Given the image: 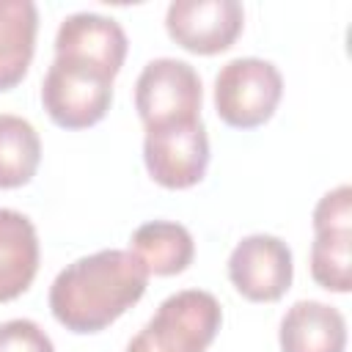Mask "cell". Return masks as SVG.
<instances>
[{
  "instance_id": "obj_2",
  "label": "cell",
  "mask_w": 352,
  "mask_h": 352,
  "mask_svg": "<svg viewBox=\"0 0 352 352\" xmlns=\"http://www.w3.org/2000/svg\"><path fill=\"white\" fill-rule=\"evenodd\" d=\"M223 322L220 302L201 289H184L162 300L126 352H206Z\"/></svg>"
},
{
  "instance_id": "obj_9",
  "label": "cell",
  "mask_w": 352,
  "mask_h": 352,
  "mask_svg": "<svg viewBox=\"0 0 352 352\" xmlns=\"http://www.w3.org/2000/svg\"><path fill=\"white\" fill-rule=\"evenodd\" d=\"M55 58H69L116 77L126 58V36L121 25L102 14H72L55 36Z\"/></svg>"
},
{
  "instance_id": "obj_5",
  "label": "cell",
  "mask_w": 352,
  "mask_h": 352,
  "mask_svg": "<svg viewBox=\"0 0 352 352\" xmlns=\"http://www.w3.org/2000/svg\"><path fill=\"white\" fill-rule=\"evenodd\" d=\"M135 107L146 129L195 121L201 110V77L187 60L157 58L135 82Z\"/></svg>"
},
{
  "instance_id": "obj_17",
  "label": "cell",
  "mask_w": 352,
  "mask_h": 352,
  "mask_svg": "<svg viewBox=\"0 0 352 352\" xmlns=\"http://www.w3.org/2000/svg\"><path fill=\"white\" fill-rule=\"evenodd\" d=\"M0 352H55V346L36 322L8 319L0 324Z\"/></svg>"
},
{
  "instance_id": "obj_16",
  "label": "cell",
  "mask_w": 352,
  "mask_h": 352,
  "mask_svg": "<svg viewBox=\"0 0 352 352\" xmlns=\"http://www.w3.org/2000/svg\"><path fill=\"white\" fill-rule=\"evenodd\" d=\"M314 231H352V190L341 184L330 190L314 209Z\"/></svg>"
},
{
  "instance_id": "obj_15",
  "label": "cell",
  "mask_w": 352,
  "mask_h": 352,
  "mask_svg": "<svg viewBox=\"0 0 352 352\" xmlns=\"http://www.w3.org/2000/svg\"><path fill=\"white\" fill-rule=\"evenodd\" d=\"M311 275L327 289L346 294L352 289V231H319L311 245Z\"/></svg>"
},
{
  "instance_id": "obj_6",
  "label": "cell",
  "mask_w": 352,
  "mask_h": 352,
  "mask_svg": "<svg viewBox=\"0 0 352 352\" xmlns=\"http://www.w3.org/2000/svg\"><path fill=\"white\" fill-rule=\"evenodd\" d=\"M143 160L148 176L168 190L198 184L209 165V138L201 118L146 129Z\"/></svg>"
},
{
  "instance_id": "obj_3",
  "label": "cell",
  "mask_w": 352,
  "mask_h": 352,
  "mask_svg": "<svg viewBox=\"0 0 352 352\" xmlns=\"http://www.w3.org/2000/svg\"><path fill=\"white\" fill-rule=\"evenodd\" d=\"M280 96L283 77L261 58L228 60L214 77V110L234 129H253L270 121Z\"/></svg>"
},
{
  "instance_id": "obj_1",
  "label": "cell",
  "mask_w": 352,
  "mask_h": 352,
  "mask_svg": "<svg viewBox=\"0 0 352 352\" xmlns=\"http://www.w3.org/2000/svg\"><path fill=\"white\" fill-rule=\"evenodd\" d=\"M148 283L132 250H99L72 261L50 286V311L72 333H99L132 308Z\"/></svg>"
},
{
  "instance_id": "obj_10",
  "label": "cell",
  "mask_w": 352,
  "mask_h": 352,
  "mask_svg": "<svg viewBox=\"0 0 352 352\" xmlns=\"http://www.w3.org/2000/svg\"><path fill=\"white\" fill-rule=\"evenodd\" d=\"M278 338L280 352H344L346 322L327 302L300 300L283 314Z\"/></svg>"
},
{
  "instance_id": "obj_7",
  "label": "cell",
  "mask_w": 352,
  "mask_h": 352,
  "mask_svg": "<svg viewBox=\"0 0 352 352\" xmlns=\"http://www.w3.org/2000/svg\"><path fill=\"white\" fill-rule=\"evenodd\" d=\"M245 11L236 0H173L165 14L168 36L187 52L217 55L234 47Z\"/></svg>"
},
{
  "instance_id": "obj_4",
  "label": "cell",
  "mask_w": 352,
  "mask_h": 352,
  "mask_svg": "<svg viewBox=\"0 0 352 352\" xmlns=\"http://www.w3.org/2000/svg\"><path fill=\"white\" fill-rule=\"evenodd\" d=\"M41 102L47 116L63 129L94 126L110 110L113 77L88 63L55 58L41 85Z\"/></svg>"
},
{
  "instance_id": "obj_11",
  "label": "cell",
  "mask_w": 352,
  "mask_h": 352,
  "mask_svg": "<svg viewBox=\"0 0 352 352\" xmlns=\"http://www.w3.org/2000/svg\"><path fill=\"white\" fill-rule=\"evenodd\" d=\"M38 270V236L33 223L14 209H0V302L16 300Z\"/></svg>"
},
{
  "instance_id": "obj_8",
  "label": "cell",
  "mask_w": 352,
  "mask_h": 352,
  "mask_svg": "<svg viewBox=\"0 0 352 352\" xmlns=\"http://www.w3.org/2000/svg\"><path fill=\"white\" fill-rule=\"evenodd\" d=\"M292 250L272 234L245 236L228 256V278L250 302H275L292 286Z\"/></svg>"
},
{
  "instance_id": "obj_13",
  "label": "cell",
  "mask_w": 352,
  "mask_h": 352,
  "mask_svg": "<svg viewBox=\"0 0 352 352\" xmlns=\"http://www.w3.org/2000/svg\"><path fill=\"white\" fill-rule=\"evenodd\" d=\"M132 253L148 275H179L195 256L192 236L170 220H151L132 234Z\"/></svg>"
},
{
  "instance_id": "obj_12",
  "label": "cell",
  "mask_w": 352,
  "mask_h": 352,
  "mask_svg": "<svg viewBox=\"0 0 352 352\" xmlns=\"http://www.w3.org/2000/svg\"><path fill=\"white\" fill-rule=\"evenodd\" d=\"M38 11L30 0H0V91L22 82L36 50Z\"/></svg>"
},
{
  "instance_id": "obj_14",
  "label": "cell",
  "mask_w": 352,
  "mask_h": 352,
  "mask_svg": "<svg viewBox=\"0 0 352 352\" xmlns=\"http://www.w3.org/2000/svg\"><path fill=\"white\" fill-rule=\"evenodd\" d=\"M41 140L30 121L0 113V190H14L36 176Z\"/></svg>"
}]
</instances>
